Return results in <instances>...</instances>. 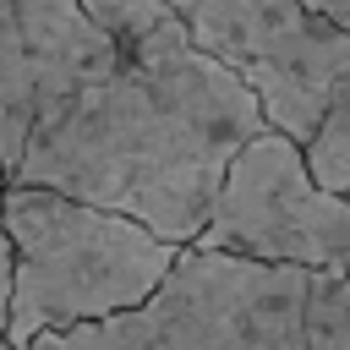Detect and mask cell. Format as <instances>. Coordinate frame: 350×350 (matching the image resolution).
I'll use <instances>...</instances> for the list:
<instances>
[{
    "label": "cell",
    "mask_w": 350,
    "mask_h": 350,
    "mask_svg": "<svg viewBox=\"0 0 350 350\" xmlns=\"http://www.w3.org/2000/svg\"><path fill=\"white\" fill-rule=\"evenodd\" d=\"M115 49L120 66L38 126L5 186L60 191L170 246H197L230 164L268 131L262 104L191 44L175 11Z\"/></svg>",
    "instance_id": "obj_1"
},
{
    "label": "cell",
    "mask_w": 350,
    "mask_h": 350,
    "mask_svg": "<svg viewBox=\"0 0 350 350\" xmlns=\"http://www.w3.org/2000/svg\"><path fill=\"white\" fill-rule=\"evenodd\" d=\"M33 350H350V279L180 246L142 306Z\"/></svg>",
    "instance_id": "obj_2"
},
{
    "label": "cell",
    "mask_w": 350,
    "mask_h": 350,
    "mask_svg": "<svg viewBox=\"0 0 350 350\" xmlns=\"http://www.w3.org/2000/svg\"><path fill=\"white\" fill-rule=\"evenodd\" d=\"M0 230L11 241L5 334L16 350L142 306L180 257L153 230L38 186L0 191Z\"/></svg>",
    "instance_id": "obj_3"
},
{
    "label": "cell",
    "mask_w": 350,
    "mask_h": 350,
    "mask_svg": "<svg viewBox=\"0 0 350 350\" xmlns=\"http://www.w3.org/2000/svg\"><path fill=\"white\" fill-rule=\"evenodd\" d=\"M180 22L202 55L252 88L268 131L295 148H306L350 93V33L301 0H197Z\"/></svg>",
    "instance_id": "obj_4"
},
{
    "label": "cell",
    "mask_w": 350,
    "mask_h": 350,
    "mask_svg": "<svg viewBox=\"0 0 350 350\" xmlns=\"http://www.w3.org/2000/svg\"><path fill=\"white\" fill-rule=\"evenodd\" d=\"M197 246L350 279V197L323 191L306 170V153L290 137L262 131L230 164Z\"/></svg>",
    "instance_id": "obj_5"
},
{
    "label": "cell",
    "mask_w": 350,
    "mask_h": 350,
    "mask_svg": "<svg viewBox=\"0 0 350 350\" xmlns=\"http://www.w3.org/2000/svg\"><path fill=\"white\" fill-rule=\"evenodd\" d=\"M120 66L115 38L82 0H0V175H11L38 126Z\"/></svg>",
    "instance_id": "obj_6"
},
{
    "label": "cell",
    "mask_w": 350,
    "mask_h": 350,
    "mask_svg": "<svg viewBox=\"0 0 350 350\" xmlns=\"http://www.w3.org/2000/svg\"><path fill=\"white\" fill-rule=\"evenodd\" d=\"M301 153H306V170H312V180L323 191L350 197V93L328 109V120L317 126V137Z\"/></svg>",
    "instance_id": "obj_7"
},
{
    "label": "cell",
    "mask_w": 350,
    "mask_h": 350,
    "mask_svg": "<svg viewBox=\"0 0 350 350\" xmlns=\"http://www.w3.org/2000/svg\"><path fill=\"white\" fill-rule=\"evenodd\" d=\"M5 306H11V241L0 235V350H16L5 334Z\"/></svg>",
    "instance_id": "obj_8"
},
{
    "label": "cell",
    "mask_w": 350,
    "mask_h": 350,
    "mask_svg": "<svg viewBox=\"0 0 350 350\" xmlns=\"http://www.w3.org/2000/svg\"><path fill=\"white\" fill-rule=\"evenodd\" d=\"M306 11H317L323 22H334L339 33H350V0H301Z\"/></svg>",
    "instance_id": "obj_9"
},
{
    "label": "cell",
    "mask_w": 350,
    "mask_h": 350,
    "mask_svg": "<svg viewBox=\"0 0 350 350\" xmlns=\"http://www.w3.org/2000/svg\"><path fill=\"white\" fill-rule=\"evenodd\" d=\"M0 191H5V175H0Z\"/></svg>",
    "instance_id": "obj_10"
},
{
    "label": "cell",
    "mask_w": 350,
    "mask_h": 350,
    "mask_svg": "<svg viewBox=\"0 0 350 350\" xmlns=\"http://www.w3.org/2000/svg\"><path fill=\"white\" fill-rule=\"evenodd\" d=\"M0 235H5V230H0Z\"/></svg>",
    "instance_id": "obj_11"
}]
</instances>
